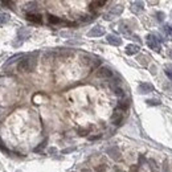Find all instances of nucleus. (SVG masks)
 <instances>
[{
  "label": "nucleus",
  "instance_id": "obj_12",
  "mask_svg": "<svg viewBox=\"0 0 172 172\" xmlns=\"http://www.w3.org/2000/svg\"><path fill=\"white\" fill-rule=\"evenodd\" d=\"M144 8V4L142 2H132L131 3V11L134 14H139V12H142Z\"/></svg>",
  "mask_w": 172,
  "mask_h": 172
},
{
  "label": "nucleus",
  "instance_id": "obj_21",
  "mask_svg": "<svg viewBox=\"0 0 172 172\" xmlns=\"http://www.w3.org/2000/svg\"><path fill=\"white\" fill-rule=\"evenodd\" d=\"M156 20L159 21V23H162V21H164V17H165V15H164V12H156Z\"/></svg>",
  "mask_w": 172,
  "mask_h": 172
},
{
  "label": "nucleus",
  "instance_id": "obj_24",
  "mask_svg": "<svg viewBox=\"0 0 172 172\" xmlns=\"http://www.w3.org/2000/svg\"><path fill=\"white\" fill-rule=\"evenodd\" d=\"M45 144H47V141H44V142H42V143L39 146V147H36V148H35V152H40V151H41L44 147H45Z\"/></svg>",
  "mask_w": 172,
  "mask_h": 172
},
{
  "label": "nucleus",
  "instance_id": "obj_22",
  "mask_svg": "<svg viewBox=\"0 0 172 172\" xmlns=\"http://www.w3.org/2000/svg\"><path fill=\"white\" fill-rule=\"evenodd\" d=\"M119 29H120V32H122V33H125V35H130V29L127 28L125 24H120V28H119Z\"/></svg>",
  "mask_w": 172,
  "mask_h": 172
},
{
  "label": "nucleus",
  "instance_id": "obj_30",
  "mask_svg": "<svg viewBox=\"0 0 172 172\" xmlns=\"http://www.w3.org/2000/svg\"><path fill=\"white\" fill-rule=\"evenodd\" d=\"M49 152L52 154V152H56V148H49Z\"/></svg>",
  "mask_w": 172,
  "mask_h": 172
},
{
  "label": "nucleus",
  "instance_id": "obj_3",
  "mask_svg": "<svg viewBox=\"0 0 172 172\" xmlns=\"http://www.w3.org/2000/svg\"><path fill=\"white\" fill-rule=\"evenodd\" d=\"M122 12H123V5H115V7H113V8L103 16V19H105V20H113L114 17L119 16L120 14H122Z\"/></svg>",
  "mask_w": 172,
  "mask_h": 172
},
{
  "label": "nucleus",
  "instance_id": "obj_20",
  "mask_svg": "<svg viewBox=\"0 0 172 172\" xmlns=\"http://www.w3.org/2000/svg\"><path fill=\"white\" fill-rule=\"evenodd\" d=\"M146 102H147V105H150V106H159V105L162 103L159 99H148V101H146Z\"/></svg>",
  "mask_w": 172,
  "mask_h": 172
},
{
  "label": "nucleus",
  "instance_id": "obj_17",
  "mask_svg": "<svg viewBox=\"0 0 172 172\" xmlns=\"http://www.w3.org/2000/svg\"><path fill=\"white\" fill-rule=\"evenodd\" d=\"M162 31L164 32V35H165V36H171V35H172V27H171V25H167V24L163 25Z\"/></svg>",
  "mask_w": 172,
  "mask_h": 172
},
{
  "label": "nucleus",
  "instance_id": "obj_19",
  "mask_svg": "<svg viewBox=\"0 0 172 172\" xmlns=\"http://www.w3.org/2000/svg\"><path fill=\"white\" fill-rule=\"evenodd\" d=\"M9 20V15L8 14H0V24H4Z\"/></svg>",
  "mask_w": 172,
  "mask_h": 172
},
{
  "label": "nucleus",
  "instance_id": "obj_10",
  "mask_svg": "<svg viewBox=\"0 0 172 172\" xmlns=\"http://www.w3.org/2000/svg\"><path fill=\"white\" fill-rule=\"evenodd\" d=\"M139 50H141V48H139L138 45H135V44H130V45L126 47V54L134 56V54L139 53Z\"/></svg>",
  "mask_w": 172,
  "mask_h": 172
},
{
  "label": "nucleus",
  "instance_id": "obj_5",
  "mask_svg": "<svg viewBox=\"0 0 172 172\" xmlns=\"http://www.w3.org/2000/svg\"><path fill=\"white\" fill-rule=\"evenodd\" d=\"M103 35H105V28L99 27V25L92 28L90 31L87 32V36L89 37H101V36H103Z\"/></svg>",
  "mask_w": 172,
  "mask_h": 172
},
{
  "label": "nucleus",
  "instance_id": "obj_1",
  "mask_svg": "<svg viewBox=\"0 0 172 172\" xmlns=\"http://www.w3.org/2000/svg\"><path fill=\"white\" fill-rule=\"evenodd\" d=\"M35 65H36V60L31 58V57H27V58H24V60H21L20 62H19L17 69L20 72H32Z\"/></svg>",
  "mask_w": 172,
  "mask_h": 172
},
{
  "label": "nucleus",
  "instance_id": "obj_14",
  "mask_svg": "<svg viewBox=\"0 0 172 172\" xmlns=\"http://www.w3.org/2000/svg\"><path fill=\"white\" fill-rule=\"evenodd\" d=\"M37 8H39V3H36V2H29L25 4V9L29 11L28 14H33V11H36Z\"/></svg>",
  "mask_w": 172,
  "mask_h": 172
},
{
  "label": "nucleus",
  "instance_id": "obj_18",
  "mask_svg": "<svg viewBox=\"0 0 172 172\" xmlns=\"http://www.w3.org/2000/svg\"><path fill=\"white\" fill-rule=\"evenodd\" d=\"M105 4H106V2H92L90 7H92V9H95V8H99V7H102V5H105Z\"/></svg>",
  "mask_w": 172,
  "mask_h": 172
},
{
  "label": "nucleus",
  "instance_id": "obj_28",
  "mask_svg": "<svg viewBox=\"0 0 172 172\" xmlns=\"http://www.w3.org/2000/svg\"><path fill=\"white\" fill-rule=\"evenodd\" d=\"M164 172H169V171H168V165H167V163H164Z\"/></svg>",
  "mask_w": 172,
  "mask_h": 172
},
{
  "label": "nucleus",
  "instance_id": "obj_29",
  "mask_svg": "<svg viewBox=\"0 0 172 172\" xmlns=\"http://www.w3.org/2000/svg\"><path fill=\"white\" fill-rule=\"evenodd\" d=\"M98 138H101V135H98V136H90L89 139H90V141H94V139H98Z\"/></svg>",
  "mask_w": 172,
  "mask_h": 172
},
{
  "label": "nucleus",
  "instance_id": "obj_9",
  "mask_svg": "<svg viewBox=\"0 0 172 172\" xmlns=\"http://www.w3.org/2000/svg\"><path fill=\"white\" fill-rule=\"evenodd\" d=\"M152 90H154V86L151 84H147V82H143V84L139 85V93H142V94L151 93Z\"/></svg>",
  "mask_w": 172,
  "mask_h": 172
},
{
  "label": "nucleus",
  "instance_id": "obj_27",
  "mask_svg": "<svg viewBox=\"0 0 172 172\" xmlns=\"http://www.w3.org/2000/svg\"><path fill=\"white\" fill-rule=\"evenodd\" d=\"M165 89H168V92H172V82H169V84L165 85Z\"/></svg>",
  "mask_w": 172,
  "mask_h": 172
},
{
  "label": "nucleus",
  "instance_id": "obj_13",
  "mask_svg": "<svg viewBox=\"0 0 172 172\" xmlns=\"http://www.w3.org/2000/svg\"><path fill=\"white\" fill-rule=\"evenodd\" d=\"M32 33V31L31 29H27V28H21L20 31L17 32V36H19V39L20 40H25L27 37H29Z\"/></svg>",
  "mask_w": 172,
  "mask_h": 172
},
{
  "label": "nucleus",
  "instance_id": "obj_6",
  "mask_svg": "<svg viewBox=\"0 0 172 172\" xmlns=\"http://www.w3.org/2000/svg\"><path fill=\"white\" fill-rule=\"evenodd\" d=\"M106 152H107V155H109L111 159H114V160H119V159H120V152H119L118 147H115V146L109 147Z\"/></svg>",
  "mask_w": 172,
  "mask_h": 172
},
{
  "label": "nucleus",
  "instance_id": "obj_11",
  "mask_svg": "<svg viewBox=\"0 0 172 172\" xmlns=\"http://www.w3.org/2000/svg\"><path fill=\"white\" fill-rule=\"evenodd\" d=\"M25 19H27L28 21H32V23H41L42 21V17L41 15L39 14H27V16H25Z\"/></svg>",
  "mask_w": 172,
  "mask_h": 172
},
{
  "label": "nucleus",
  "instance_id": "obj_7",
  "mask_svg": "<svg viewBox=\"0 0 172 172\" xmlns=\"http://www.w3.org/2000/svg\"><path fill=\"white\" fill-rule=\"evenodd\" d=\"M107 42L114 47H119V45H122V39H119L115 35H107Z\"/></svg>",
  "mask_w": 172,
  "mask_h": 172
},
{
  "label": "nucleus",
  "instance_id": "obj_8",
  "mask_svg": "<svg viewBox=\"0 0 172 172\" xmlns=\"http://www.w3.org/2000/svg\"><path fill=\"white\" fill-rule=\"evenodd\" d=\"M122 119H123V115H122V113H120L119 110H115L113 114V117H111V122L113 125H115V126H119L120 123H122Z\"/></svg>",
  "mask_w": 172,
  "mask_h": 172
},
{
  "label": "nucleus",
  "instance_id": "obj_25",
  "mask_svg": "<svg viewBox=\"0 0 172 172\" xmlns=\"http://www.w3.org/2000/svg\"><path fill=\"white\" fill-rule=\"evenodd\" d=\"M21 56H23V54H16V56H14V57H11V58H9V61L7 62V65H11V64L14 62L16 58H19V57H21Z\"/></svg>",
  "mask_w": 172,
  "mask_h": 172
},
{
  "label": "nucleus",
  "instance_id": "obj_15",
  "mask_svg": "<svg viewBox=\"0 0 172 172\" xmlns=\"http://www.w3.org/2000/svg\"><path fill=\"white\" fill-rule=\"evenodd\" d=\"M113 89H114V93H115L119 98H123V97H125V92H123L122 87H119V86H113Z\"/></svg>",
  "mask_w": 172,
  "mask_h": 172
},
{
  "label": "nucleus",
  "instance_id": "obj_4",
  "mask_svg": "<svg viewBox=\"0 0 172 172\" xmlns=\"http://www.w3.org/2000/svg\"><path fill=\"white\" fill-rule=\"evenodd\" d=\"M97 75L99 78H105V80H109L113 77V72L110 70L109 68H106V66H102L98 69V72H97Z\"/></svg>",
  "mask_w": 172,
  "mask_h": 172
},
{
  "label": "nucleus",
  "instance_id": "obj_31",
  "mask_svg": "<svg viewBox=\"0 0 172 172\" xmlns=\"http://www.w3.org/2000/svg\"><path fill=\"white\" fill-rule=\"evenodd\" d=\"M2 144H3V143H2V139H0V147H2V148H3V150H5V148H4V147H3V146H2Z\"/></svg>",
  "mask_w": 172,
  "mask_h": 172
},
{
  "label": "nucleus",
  "instance_id": "obj_26",
  "mask_svg": "<svg viewBox=\"0 0 172 172\" xmlns=\"http://www.w3.org/2000/svg\"><path fill=\"white\" fill-rule=\"evenodd\" d=\"M75 148L74 147H70V148H65V150H62V154H68V152H73Z\"/></svg>",
  "mask_w": 172,
  "mask_h": 172
},
{
  "label": "nucleus",
  "instance_id": "obj_16",
  "mask_svg": "<svg viewBox=\"0 0 172 172\" xmlns=\"http://www.w3.org/2000/svg\"><path fill=\"white\" fill-rule=\"evenodd\" d=\"M48 21L50 24H60L61 23V19H58L57 16H53V15H48Z\"/></svg>",
  "mask_w": 172,
  "mask_h": 172
},
{
  "label": "nucleus",
  "instance_id": "obj_23",
  "mask_svg": "<svg viewBox=\"0 0 172 172\" xmlns=\"http://www.w3.org/2000/svg\"><path fill=\"white\" fill-rule=\"evenodd\" d=\"M165 75H167V77L168 78H171L172 80V66H167V68H165Z\"/></svg>",
  "mask_w": 172,
  "mask_h": 172
},
{
  "label": "nucleus",
  "instance_id": "obj_2",
  "mask_svg": "<svg viewBox=\"0 0 172 172\" xmlns=\"http://www.w3.org/2000/svg\"><path fill=\"white\" fill-rule=\"evenodd\" d=\"M146 41H147V45L150 49L155 50V52H160V42L158 41V37L154 36V35H147V37H146Z\"/></svg>",
  "mask_w": 172,
  "mask_h": 172
}]
</instances>
